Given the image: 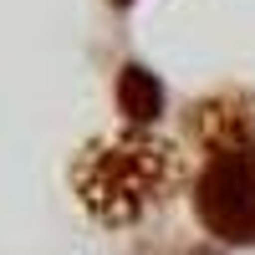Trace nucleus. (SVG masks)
I'll list each match as a JSON object with an SVG mask.
<instances>
[{
  "label": "nucleus",
  "mask_w": 255,
  "mask_h": 255,
  "mask_svg": "<svg viewBox=\"0 0 255 255\" xmlns=\"http://www.w3.org/2000/svg\"><path fill=\"white\" fill-rule=\"evenodd\" d=\"M194 215L220 245H255V143L204 153L194 174Z\"/></svg>",
  "instance_id": "2"
},
{
  "label": "nucleus",
  "mask_w": 255,
  "mask_h": 255,
  "mask_svg": "<svg viewBox=\"0 0 255 255\" xmlns=\"http://www.w3.org/2000/svg\"><path fill=\"white\" fill-rule=\"evenodd\" d=\"M113 5H133V0H113Z\"/></svg>",
  "instance_id": "5"
},
{
  "label": "nucleus",
  "mask_w": 255,
  "mask_h": 255,
  "mask_svg": "<svg viewBox=\"0 0 255 255\" xmlns=\"http://www.w3.org/2000/svg\"><path fill=\"white\" fill-rule=\"evenodd\" d=\"M189 133L209 148H235V143H255V102L250 97H209L189 113Z\"/></svg>",
  "instance_id": "3"
},
{
  "label": "nucleus",
  "mask_w": 255,
  "mask_h": 255,
  "mask_svg": "<svg viewBox=\"0 0 255 255\" xmlns=\"http://www.w3.org/2000/svg\"><path fill=\"white\" fill-rule=\"evenodd\" d=\"M118 108L128 113V123H153L158 108H163V87H158V77L138 67V61H128L123 77H118Z\"/></svg>",
  "instance_id": "4"
},
{
  "label": "nucleus",
  "mask_w": 255,
  "mask_h": 255,
  "mask_svg": "<svg viewBox=\"0 0 255 255\" xmlns=\"http://www.w3.org/2000/svg\"><path fill=\"white\" fill-rule=\"evenodd\" d=\"M77 194L87 204V215L102 225H133L138 215H148L163 189L174 184V153L163 143L128 133L118 143H97L82 153L77 163Z\"/></svg>",
  "instance_id": "1"
}]
</instances>
